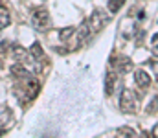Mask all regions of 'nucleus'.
Returning a JSON list of instances; mask_svg holds the SVG:
<instances>
[{
  "label": "nucleus",
  "instance_id": "nucleus-12",
  "mask_svg": "<svg viewBox=\"0 0 158 138\" xmlns=\"http://www.w3.org/2000/svg\"><path fill=\"white\" fill-rule=\"evenodd\" d=\"M118 133H119V135H125V136H129V138L138 136V135H136V131H134V129H131V127H119Z\"/></svg>",
  "mask_w": 158,
  "mask_h": 138
},
{
  "label": "nucleus",
  "instance_id": "nucleus-7",
  "mask_svg": "<svg viewBox=\"0 0 158 138\" xmlns=\"http://www.w3.org/2000/svg\"><path fill=\"white\" fill-rule=\"evenodd\" d=\"M74 33H76V28H74V26L63 28V30L59 31V39H61V41H64V43H68V41L74 37Z\"/></svg>",
  "mask_w": 158,
  "mask_h": 138
},
{
  "label": "nucleus",
  "instance_id": "nucleus-14",
  "mask_svg": "<svg viewBox=\"0 0 158 138\" xmlns=\"http://www.w3.org/2000/svg\"><path fill=\"white\" fill-rule=\"evenodd\" d=\"M151 135H153V136H156V138H158V123H156V125H155V127H153V131H151Z\"/></svg>",
  "mask_w": 158,
  "mask_h": 138
},
{
  "label": "nucleus",
  "instance_id": "nucleus-8",
  "mask_svg": "<svg viewBox=\"0 0 158 138\" xmlns=\"http://www.w3.org/2000/svg\"><path fill=\"white\" fill-rule=\"evenodd\" d=\"M9 22H11V19H9V11H7L4 6H0V31H2L6 26H9Z\"/></svg>",
  "mask_w": 158,
  "mask_h": 138
},
{
  "label": "nucleus",
  "instance_id": "nucleus-6",
  "mask_svg": "<svg viewBox=\"0 0 158 138\" xmlns=\"http://www.w3.org/2000/svg\"><path fill=\"white\" fill-rule=\"evenodd\" d=\"M116 74L114 72H109L107 74V79H105V94L107 96H112L114 94V87H116Z\"/></svg>",
  "mask_w": 158,
  "mask_h": 138
},
{
  "label": "nucleus",
  "instance_id": "nucleus-2",
  "mask_svg": "<svg viewBox=\"0 0 158 138\" xmlns=\"http://www.w3.org/2000/svg\"><path fill=\"white\" fill-rule=\"evenodd\" d=\"M31 24H33V28L39 30V31H46V30L52 26L50 13H48L46 7H39V9L33 13V17H31Z\"/></svg>",
  "mask_w": 158,
  "mask_h": 138
},
{
  "label": "nucleus",
  "instance_id": "nucleus-11",
  "mask_svg": "<svg viewBox=\"0 0 158 138\" xmlns=\"http://www.w3.org/2000/svg\"><path fill=\"white\" fill-rule=\"evenodd\" d=\"M30 53H31L35 59H40V57H42V48H40L39 43H33V44H31V48H30Z\"/></svg>",
  "mask_w": 158,
  "mask_h": 138
},
{
  "label": "nucleus",
  "instance_id": "nucleus-9",
  "mask_svg": "<svg viewBox=\"0 0 158 138\" xmlns=\"http://www.w3.org/2000/svg\"><path fill=\"white\" fill-rule=\"evenodd\" d=\"M125 2H127V0H109L107 7H109V11H110V13H118Z\"/></svg>",
  "mask_w": 158,
  "mask_h": 138
},
{
  "label": "nucleus",
  "instance_id": "nucleus-18",
  "mask_svg": "<svg viewBox=\"0 0 158 138\" xmlns=\"http://www.w3.org/2000/svg\"><path fill=\"white\" fill-rule=\"evenodd\" d=\"M156 83H158V74H156Z\"/></svg>",
  "mask_w": 158,
  "mask_h": 138
},
{
  "label": "nucleus",
  "instance_id": "nucleus-17",
  "mask_svg": "<svg viewBox=\"0 0 158 138\" xmlns=\"http://www.w3.org/2000/svg\"><path fill=\"white\" fill-rule=\"evenodd\" d=\"M0 135H4V127H0Z\"/></svg>",
  "mask_w": 158,
  "mask_h": 138
},
{
  "label": "nucleus",
  "instance_id": "nucleus-16",
  "mask_svg": "<svg viewBox=\"0 0 158 138\" xmlns=\"http://www.w3.org/2000/svg\"><path fill=\"white\" fill-rule=\"evenodd\" d=\"M156 41H158V33L156 35H153V43H156Z\"/></svg>",
  "mask_w": 158,
  "mask_h": 138
},
{
  "label": "nucleus",
  "instance_id": "nucleus-1",
  "mask_svg": "<svg viewBox=\"0 0 158 138\" xmlns=\"http://www.w3.org/2000/svg\"><path fill=\"white\" fill-rule=\"evenodd\" d=\"M119 107L123 112L127 114H134L138 111V99H136V94L129 89L121 90V96H119Z\"/></svg>",
  "mask_w": 158,
  "mask_h": 138
},
{
  "label": "nucleus",
  "instance_id": "nucleus-4",
  "mask_svg": "<svg viewBox=\"0 0 158 138\" xmlns=\"http://www.w3.org/2000/svg\"><path fill=\"white\" fill-rule=\"evenodd\" d=\"M112 68L116 74H129L132 70V63L129 57H112Z\"/></svg>",
  "mask_w": 158,
  "mask_h": 138
},
{
  "label": "nucleus",
  "instance_id": "nucleus-10",
  "mask_svg": "<svg viewBox=\"0 0 158 138\" xmlns=\"http://www.w3.org/2000/svg\"><path fill=\"white\" fill-rule=\"evenodd\" d=\"M13 57H15L17 61H19V59H20V61H24V59L28 57V52H26L22 46H15V48H13Z\"/></svg>",
  "mask_w": 158,
  "mask_h": 138
},
{
  "label": "nucleus",
  "instance_id": "nucleus-15",
  "mask_svg": "<svg viewBox=\"0 0 158 138\" xmlns=\"http://www.w3.org/2000/svg\"><path fill=\"white\" fill-rule=\"evenodd\" d=\"M153 53H155V55H158V44L155 46V48H153Z\"/></svg>",
  "mask_w": 158,
  "mask_h": 138
},
{
  "label": "nucleus",
  "instance_id": "nucleus-13",
  "mask_svg": "<svg viewBox=\"0 0 158 138\" xmlns=\"http://www.w3.org/2000/svg\"><path fill=\"white\" fill-rule=\"evenodd\" d=\"M156 111H158V96H155V98H153V99L149 101V107H147V112H149V114H155Z\"/></svg>",
  "mask_w": 158,
  "mask_h": 138
},
{
  "label": "nucleus",
  "instance_id": "nucleus-5",
  "mask_svg": "<svg viewBox=\"0 0 158 138\" xmlns=\"http://www.w3.org/2000/svg\"><path fill=\"white\" fill-rule=\"evenodd\" d=\"M134 81H136V85H138L140 89H147V87L151 85V77H149V74H147L145 70H138V72L134 74Z\"/></svg>",
  "mask_w": 158,
  "mask_h": 138
},
{
  "label": "nucleus",
  "instance_id": "nucleus-3",
  "mask_svg": "<svg viewBox=\"0 0 158 138\" xmlns=\"http://www.w3.org/2000/svg\"><path fill=\"white\" fill-rule=\"evenodd\" d=\"M107 22H109V17H107L103 11H99V9H96V11L90 15V19L86 20V24H88V28H90V33L101 31V30L105 28Z\"/></svg>",
  "mask_w": 158,
  "mask_h": 138
}]
</instances>
